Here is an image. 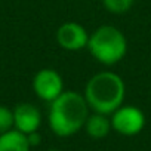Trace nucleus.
<instances>
[{"mask_svg": "<svg viewBox=\"0 0 151 151\" xmlns=\"http://www.w3.org/2000/svg\"><path fill=\"white\" fill-rule=\"evenodd\" d=\"M33 91L42 101L52 102L64 92V80L56 70L42 68L33 77Z\"/></svg>", "mask_w": 151, "mask_h": 151, "instance_id": "nucleus-5", "label": "nucleus"}, {"mask_svg": "<svg viewBox=\"0 0 151 151\" xmlns=\"http://www.w3.org/2000/svg\"><path fill=\"white\" fill-rule=\"evenodd\" d=\"M92 58L102 65L119 64L127 53V39L114 25H101L91 36L86 47Z\"/></svg>", "mask_w": 151, "mask_h": 151, "instance_id": "nucleus-3", "label": "nucleus"}, {"mask_svg": "<svg viewBox=\"0 0 151 151\" xmlns=\"http://www.w3.org/2000/svg\"><path fill=\"white\" fill-rule=\"evenodd\" d=\"M83 96L92 111L110 116L123 105L126 85L117 73L101 71L88 80Z\"/></svg>", "mask_w": 151, "mask_h": 151, "instance_id": "nucleus-2", "label": "nucleus"}, {"mask_svg": "<svg viewBox=\"0 0 151 151\" xmlns=\"http://www.w3.org/2000/svg\"><path fill=\"white\" fill-rule=\"evenodd\" d=\"M101 2L110 14L123 15L132 9L135 0H101Z\"/></svg>", "mask_w": 151, "mask_h": 151, "instance_id": "nucleus-10", "label": "nucleus"}, {"mask_svg": "<svg viewBox=\"0 0 151 151\" xmlns=\"http://www.w3.org/2000/svg\"><path fill=\"white\" fill-rule=\"evenodd\" d=\"M110 120L113 130L123 136H135L145 126V116L135 105H120L110 114Z\"/></svg>", "mask_w": 151, "mask_h": 151, "instance_id": "nucleus-4", "label": "nucleus"}, {"mask_svg": "<svg viewBox=\"0 0 151 151\" xmlns=\"http://www.w3.org/2000/svg\"><path fill=\"white\" fill-rule=\"evenodd\" d=\"M89 114L91 108L83 93L64 91L58 98L49 102L47 123L56 136L67 138L83 129Z\"/></svg>", "mask_w": 151, "mask_h": 151, "instance_id": "nucleus-1", "label": "nucleus"}, {"mask_svg": "<svg viewBox=\"0 0 151 151\" xmlns=\"http://www.w3.org/2000/svg\"><path fill=\"white\" fill-rule=\"evenodd\" d=\"M83 129L92 139H102L110 133V130H113L110 116L93 111L88 116Z\"/></svg>", "mask_w": 151, "mask_h": 151, "instance_id": "nucleus-8", "label": "nucleus"}, {"mask_svg": "<svg viewBox=\"0 0 151 151\" xmlns=\"http://www.w3.org/2000/svg\"><path fill=\"white\" fill-rule=\"evenodd\" d=\"M14 129V111L0 104V135Z\"/></svg>", "mask_w": 151, "mask_h": 151, "instance_id": "nucleus-11", "label": "nucleus"}, {"mask_svg": "<svg viewBox=\"0 0 151 151\" xmlns=\"http://www.w3.org/2000/svg\"><path fill=\"white\" fill-rule=\"evenodd\" d=\"M31 145L25 133L11 129L0 135V151H30Z\"/></svg>", "mask_w": 151, "mask_h": 151, "instance_id": "nucleus-9", "label": "nucleus"}, {"mask_svg": "<svg viewBox=\"0 0 151 151\" xmlns=\"http://www.w3.org/2000/svg\"><path fill=\"white\" fill-rule=\"evenodd\" d=\"M47 151H61V150H47Z\"/></svg>", "mask_w": 151, "mask_h": 151, "instance_id": "nucleus-13", "label": "nucleus"}, {"mask_svg": "<svg viewBox=\"0 0 151 151\" xmlns=\"http://www.w3.org/2000/svg\"><path fill=\"white\" fill-rule=\"evenodd\" d=\"M14 111V129L28 135L40 129L42 126V113L40 110L30 104V102H21L17 104Z\"/></svg>", "mask_w": 151, "mask_h": 151, "instance_id": "nucleus-7", "label": "nucleus"}, {"mask_svg": "<svg viewBox=\"0 0 151 151\" xmlns=\"http://www.w3.org/2000/svg\"><path fill=\"white\" fill-rule=\"evenodd\" d=\"M89 33L83 25H80L76 21L64 22L56 30V43L68 52H77L88 47L89 43Z\"/></svg>", "mask_w": 151, "mask_h": 151, "instance_id": "nucleus-6", "label": "nucleus"}, {"mask_svg": "<svg viewBox=\"0 0 151 151\" xmlns=\"http://www.w3.org/2000/svg\"><path fill=\"white\" fill-rule=\"evenodd\" d=\"M27 138H28V142H30V145H31V147L39 145V144H40V141H42V136H40L39 130H36V132H33V133H28V135H27Z\"/></svg>", "mask_w": 151, "mask_h": 151, "instance_id": "nucleus-12", "label": "nucleus"}]
</instances>
